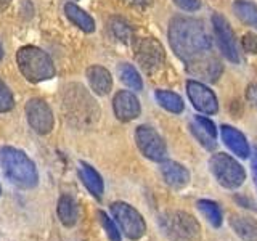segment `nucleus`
Here are the masks:
<instances>
[{
	"instance_id": "obj_21",
	"label": "nucleus",
	"mask_w": 257,
	"mask_h": 241,
	"mask_svg": "<svg viewBox=\"0 0 257 241\" xmlns=\"http://www.w3.org/2000/svg\"><path fill=\"white\" fill-rule=\"evenodd\" d=\"M64 13H66L68 18L74 23L79 29H82L84 32H87V34H90V32L95 31L93 18L88 13H85L80 7H77L76 4L68 2L66 5H64Z\"/></svg>"
},
{
	"instance_id": "obj_29",
	"label": "nucleus",
	"mask_w": 257,
	"mask_h": 241,
	"mask_svg": "<svg viewBox=\"0 0 257 241\" xmlns=\"http://www.w3.org/2000/svg\"><path fill=\"white\" fill-rule=\"evenodd\" d=\"M15 106V98L10 88L5 85L4 80H0V112H7L13 109Z\"/></svg>"
},
{
	"instance_id": "obj_12",
	"label": "nucleus",
	"mask_w": 257,
	"mask_h": 241,
	"mask_svg": "<svg viewBox=\"0 0 257 241\" xmlns=\"http://www.w3.org/2000/svg\"><path fill=\"white\" fill-rule=\"evenodd\" d=\"M26 117L29 126L40 135L50 134L55 126L52 108L40 98H32L26 104Z\"/></svg>"
},
{
	"instance_id": "obj_15",
	"label": "nucleus",
	"mask_w": 257,
	"mask_h": 241,
	"mask_svg": "<svg viewBox=\"0 0 257 241\" xmlns=\"http://www.w3.org/2000/svg\"><path fill=\"white\" fill-rule=\"evenodd\" d=\"M161 175H163L164 182L174 190H182L190 183L188 169L177 161H163L161 163Z\"/></svg>"
},
{
	"instance_id": "obj_13",
	"label": "nucleus",
	"mask_w": 257,
	"mask_h": 241,
	"mask_svg": "<svg viewBox=\"0 0 257 241\" xmlns=\"http://www.w3.org/2000/svg\"><path fill=\"white\" fill-rule=\"evenodd\" d=\"M187 93L195 109L204 112V114H215L219 111V103H217L214 92L199 80H188Z\"/></svg>"
},
{
	"instance_id": "obj_26",
	"label": "nucleus",
	"mask_w": 257,
	"mask_h": 241,
	"mask_svg": "<svg viewBox=\"0 0 257 241\" xmlns=\"http://www.w3.org/2000/svg\"><path fill=\"white\" fill-rule=\"evenodd\" d=\"M117 71H119L120 80H122L128 88H132V90H142L143 88V80L139 74V71H137L132 64L122 63Z\"/></svg>"
},
{
	"instance_id": "obj_7",
	"label": "nucleus",
	"mask_w": 257,
	"mask_h": 241,
	"mask_svg": "<svg viewBox=\"0 0 257 241\" xmlns=\"http://www.w3.org/2000/svg\"><path fill=\"white\" fill-rule=\"evenodd\" d=\"M63 104L66 106L69 117H95L98 116V108H96L95 100L85 92L82 85H69L66 88V96H64Z\"/></svg>"
},
{
	"instance_id": "obj_30",
	"label": "nucleus",
	"mask_w": 257,
	"mask_h": 241,
	"mask_svg": "<svg viewBox=\"0 0 257 241\" xmlns=\"http://www.w3.org/2000/svg\"><path fill=\"white\" fill-rule=\"evenodd\" d=\"M243 47L247 53L255 55L257 53V36L255 34H246L243 37Z\"/></svg>"
},
{
	"instance_id": "obj_8",
	"label": "nucleus",
	"mask_w": 257,
	"mask_h": 241,
	"mask_svg": "<svg viewBox=\"0 0 257 241\" xmlns=\"http://www.w3.org/2000/svg\"><path fill=\"white\" fill-rule=\"evenodd\" d=\"M135 142L145 158H148L151 161H164L166 159V156H167L166 142L153 127H150V126L137 127Z\"/></svg>"
},
{
	"instance_id": "obj_18",
	"label": "nucleus",
	"mask_w": 257,
	"mask_h": 241,
	"mask_svg": "<svg viewBox=\"0 0 257 241\" xmlns=\"http://www.w3.org/2000/svg\"><path fill=\"white\" fill-rule=\"evenodd\" d=\"M87 80L96 95H108L112 88L111 72L106 68L98 66V64H93V66L87 69Z\"/></svg>"
},
{
	"instance_id": "obj_5",
	"label": "nucleus",
	"mask_w": 257,
	"mask_h": 241,
	"mask_svg": "<svg viewBox=\"0 0 257 241\" xmlns=\"http://www.w3.org/2000/svg\"><path fill=\"white\" fill-rule=\"evenodd\" d=\"M209 169L214 174L222 187L236 190L246 180V172L243 166H241L235 158H231L230 155L225 153H217L209 161Z\"/></svg>"
},
{
	"instance_id": "obj_10",
	"label": "nucleus",
	"mask_w": 257,
	"mask_h": 241,
	"mask_svg": "<svg viewBox=\"0 0 257 241\" xmlns=\"http://www.w3.org/2000/svg\"><path fill=\"white\" fill-rule=\"evenodd\" d=\"M135 56L137 61H139V64L145 71L153 72L163 66L164 48L156 39L145 37L135 44Z\"/></svg>"
},
{
	"instance_id": "obj_9",
	"label": "nucleus",
	"mask_w": 257,
	"mask_h": 241,
	"mask_svg": "<svg viewBox=\"0 0 257 241\" xmlns=\"http://www.w3.org/2000/svg\"><path fill=\"white\" fill-rule=\"evenodd\" d=\"M212 28H214V34H215L217 44H219L222 55L231 63H235V64L239 63L236 39H235V34H233L230 23L225 20V16L215 13L212 16Z\"/></svg>"
},
{
	"instance_id": "obj_3",
	"label": "nucleus",
	"mask_w": 257,
	"mask_h": 241,
	"mask_svg": "<svg viewBox=\"0 0 257 241\" xmlns=\"http://www.w3.org/2000/svg\"><path fill=\"white\" fill-rule=\"evenodd\" d=\"M158 223L169 241H201L199 222L185 211H166L159 215Z\"/></svg>"
},
{
	"instance_id": "obj_37",
	"label": "nucleus",
	"mask_w": 257,
	"mask_h": 241,
	"mask_svg": "<svg viewBox=\"0 0 257 241\" xmlns=\"http://www.w3.org/2000/svg\"><path fill=\"white\" fill-rule=\"evenodd\" d=\"M0 195H2V188H0Z\"/></svg>"
},
{
	"instance_id": "obj_34",
	"label": "nucleus",
	"mask_w": 257,
	"mask_h": 241,
	"mask_svg": "<svg viewBox=\"0 0 257 241\" xmlns=\"http://www.w3.org/2000/svg\"><path fill=\"white\" fill-rule=\"evenodd\" d=\"M127 2L132 5H137V7H145L150 4V0H127Z\"/></svg>"
},
{
	"instance_id": "obj_32",
	"label": "nucleus",
	"mask_w": 257,
	"mask_h": 241,
	"mask_svg": "<svg viewBox=\"0 0 257 241\" xmlns=\"http://www.w3.org/2000/svg\"><path fill=\"white\" fill-rule=\"evenodd\" d=\"M247 101L252 104L254 108H257V84H251L246 90Z\"/></svg>"
},
{
	"instance_id": "obj_23",
	"label": "nucleus",
	"mask_w": 257,
	"mask_h": 241,
	"mask_svg": "<svg viewBox=\"0 0 257 241\" xmlns=\"http://www.w3.org/2000/svg\"><path fill=\"white\" fill-rule=\"evenodd\" d=\"M199 212L203 214L204 219L212 225L214 228H219L222 225V211L217 203H214V201L211 199H199L196 203Z\"/></svg>"
},
{
	"instance_id": "obj_36",
	"label": "nucleus",
	"mask_w": 257,
	"mask_h": 241,
	"mask_svg": "<svg viewBox=\"0 0 257 241\" xmlns=\"http://www.w3.org/2000/svg\"><path fill=\"white\" fill-rule=\"evenodd\" d=\"M2 56H4V48H2V45H0V60H2Z\"/></svg>"
},
{
	"instance_id": "obj_19",
	"label": "nucleus",
	"mask_w": 257,
	"mask_h": 241,
	"mask_svg": "<svg viewBox=\"0 0 257 241\" xmlns=\"http://www.w3.org/2000/svg\"><path fill=\"white\" fill-rule=\"evenodd\" d=\"M79 175H80L82 183L85 185V188L90 191L95 198L100 199L103 196V191H104V183H103L101 175L87 163L79 164Z\"/></svg>"
},
{
	"instance_id": "obj_16",
	"label": "nucleus",
	"mask_w": 257,
	"mask_h": 241,
	"mask_svg": "<svg viewBox=\"0 0 257 241\" xmlns=\"http://www.w3.org/2000/svg\"><path fill=\"white\" fill-rule=\"evenodd\" d=\"M190 127L193 135L196 137V140L206 150H214L217 147V129L211 119L204 116H196Z\"/></svg>"
},
{
	"instance_id": "obj_2",
	"label": "nucleus",
	"mask_w": 257,
	"mask_h": 241,
	"mask_svg": "<svg viewBox=\"0 0 257 241\" xmlns=\"http://www.w3.org/2000/svg\"><path fill=\"white\" fill-rule=\"evenodd\" d=\"M0 166H2L8 180L16 187L29 190L39 183V174L34 163L18 148H0Z\"/></svg>"
},
{
	"instance_id": "obj_17",
	"label": "nucleus",
	"mask_w": 257,
	"mask_h": 241,
	"mask_svg": "<svg viewBox=\"0 0 257 241\" xmlns=\"http://www.w3.org/2000/svg\"><path fill=\"white\" fill-rule=\"evenodd\" d=\"M220 135L222 140L227 147L235 153V155L241 159H246L249 156V145L246 137L241 134L238 129L231 126H222L220 127Z\"/></svg>"
},
{
	"instance_id": "obj_6",
	"label": "nucleus",
	"mask_w": 257,
	"mask_h": 241,
	"mask_svg": "<svg viewBox=\"0 0 257 241\" xmlns=\"http://www.w3.org/2000/svg\"><path fill=\"white\" fill-rule=\"evenodd\" d=\"M109 209L112 217L119 223L120 231L128 239L137 241L145 236V233H147V223H145V219L135 207H132L127 203H122V201H117V203H112Z\"/></svg>"
},
{
	"instance_id": "obj_28",
	"label": "nucleus",
	"mask_w": 257,
	"mask_h": 241,
	"mask_svg": "<svg viewBox=\"0 0 257 241\" xmlns=\"http://www.w3.org/2000/svg\"><path fill=\"white\" fill-rule=\"evenodd\" d=\"M96 215H98V220L101 223V227L103 230L106 231V235L111 241H120V231L119 228L116 227V223L112 219H109V217L106 215V212H103V211H98L96 212Z\"/></svg>"
},
{
	"instance_id": "obj_4",
	"label": "nucleus",
	"mask_w": 257,
	"mask_h": 241,
	"mask_svg": "<svg viewBox=\"0 0 257 241\" xmlns=\"http://www.w3.org/2000/svg\"><path fill=\"white\" fill-rule=\"evenodd\" d=\"M16 61H18L21 74L29 82H44V80H48L55 76L52 58L44 50H40L34 45L21 47L18 55H16Z\"/></svg>"
},
{
	"instance_id": "obj_31",
	"label": "nucleus",
	"mask_w": 257,
	"mask_h": 241,
	"mask_svg": "<svg viewBox=\"0 0 257 241\" xmlns=\"http://www.w3.org/2000/svg\"><path fill=\"white\" fill-rule=\"evenodd\" d=\"M174 2L180 10H185V12H196L201 7L199 0H174Z\"/></svg>"
},
{
	"instance_id": "obj_11",
	"label": "nucleus",
	"mask_w": 257,
	"mask_h": 241,
	"mask_svg": "<svg viewBox=\"0 0 257 241\" xmlns=\"http://www.w3.org/2000/svg\"><path fill=\"white\" fill-rule=\"evenodd\" d=\"M187 69L191 76L206 80V82H215L222 74V64L212 52L201 53L195 58L188 60Z\"/></svg>"
},
{
	"instance_id": "obj_35",
	"label": "nucleus",
	"mask_w": 257,
	"mask_h": 241,
	"mask_svg": "<svg viewBox=\"0 0 257 241\" xmlns=\"http://www.w3.org/2000/svg\"><path fill=\"white\" fill-rule=\"evenodd\" d=\"M12 4V0H0V12H4L8 8V5Z\"/></svg>"
},
{
	"instance_id": "obj_20",
	"label": "nucleus",
	"mask_w": 257,
	"mask_h": 241,
	"mask_svg": "<svg viewBox=\"0 0 257 241\" xmlns=\"http://www.w3.org/2000/svg\"><path fill=\"white\" fill-rule=\"evenodd\" d=\"M230 225L243 241H257V220L249 215H233Z\"/></svg>"
},
{
	"instance_id": "obj_22",
	"label": "nucleus",
	"mask_w": 257,
	"mask_h": 241,
	"mask_svg": "<svg viewBox=\"0 0 257 241\" xmlns=\"http://www.w3.org/2000/svg\"><path fill=\"white\" fill-rule=\"evenodd\" d=\"M58 217L64 227H72V225L77 223L79 219V209L77 203L72 196L64 195L58 201Z\"/></svg>"
},
{
	"instance_id": "obj_33",
	"label": "nucleus",
	"mask_w": 257,
	"mask_h": 241,
	"mask_svg": "<svg viewBox=\"0 0 257 241\" xmlns=\"http://www.w3.org/2000/svg\"><path fill=\"white\" fill-rule=\"evenodd\" d=\"M252 174H254V180L257 187V147L254 148V153H252Z\"/></svg>"
},
{
	"instance_id": "obj_27",
	"label": "nucleus",
	"mask_w": 257,
	"mask_h": 241,
	"mask_svg": "<svg viewBox=\"0 0 257 241\" xmlns=\"http://www.w3.org/2000/svg\"><path fill=\"white\" fill-rule=\"evenodd\" d=\"M109 31L120 42H128L132 39V29L131 26L120 18H111L109 21Z\"/></svg>"
},
{
	"instance_id": "obj_14",
	"label": "nucleus",
	"mask_w": 257,
	"mask_h": 241,
	"mask_svg": "<svg viewBox=\"0 0 257 241\" xmlns=\"http://www.w3.org/2000/svg\"><path fill=\"white\" fill-rule=\"evenodd\" d=\"M112 108H114V114L122 123H128L140 116L142 108L139 98L128 90H120L114 95L112 100Z\"/></svg>"
},
{
	"instance_id": "obj_1",
	"label": "nucleus",
	"mask_w": 257,
	"mask_h": 241,
	"mask_svg": "<svg viewBox=\"0 0 257 241\" xmlns=\"http://www.w3.org/2000/svg\"><path fill=\"white\" fill-rule=\"evenodd\" d=\"M169 42L180 60L187 63L195 56L211 52L212 42L203 21L177 16L169 24Z\"/></svg>"
},
{
	"instance_id": "obj_25",
	"label": "nucleus",
	"mask_w": 257,
	"mask_h": 241,
	"mask_svg": "<svg viewBox=\"0 0 257 241\" xmlns=\"http://www.w3.org/2000/svg\"><path fill=\"white\" fill-rule=\"evenodd\" d=\"M158 103L163 106L164 109H167L169 112H175V114H179V112L183 111L185 108V103L182 100L180 95H177L175 92H169V90H158L155 93Z\"/></svg>"
},
{
	"instance_id": "obj_24",
	"label": "nucleus",
	"mask_w": 257,
	"mask_h": 241,
	"mask_svg": "<svg viewBox=\"0 0 257 241\" xmlns=\"http://www.w3.org/2000/svg\"><path fill=\"white\" fill-rule=\"evenodd\" d=\"M233 10L244 24L257 29V7L254 4L247 2V0H236L233 4Z\"/></svg>"
}]
</instances>
